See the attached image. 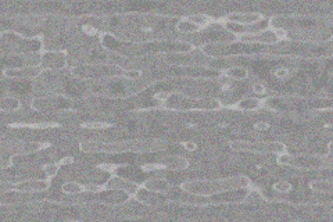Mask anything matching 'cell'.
<instances>
[{
	"instance_id": "cell-20",
	"label": "cell",
	"mask_w": 333,
	"mask_h": 222,
	"mask_svg": "<svg viewBox=\"0 0 333 222\" xmlns=\"http://www.w3.org/2000/svg\"><path fill=\"white\" fill-rule=\"evenodd\" d=\"M222 75L235 81H243V79H247L250 71L246 67H229L222 71Z\"/></svg>"
},
{
	"instance_id": "cell-21",
	"label": "cell",
	"mask_w": 333,
	"mask_h": 222,
	"mask_svg": "<svg viewBox=\"0 0 333 222\" xmlns=\"http://www.w3.org/2000/svg\"><path fill=\"white\" fill-rule=\"evenodd\" d=\"M310 189L315 193L331 195L333 190V183L331 179H315L310 183Z\"/></svg>"
},
{
	"instance_id": "cell-10",
	"label": "cell",
	"mask_w": 333,
	"mask_h": 222,
	"mask_svg": "<svg viewBox=\"0 0 333 222\" xmlns=\"http://www.w3.org/2000/svg\"><path fill=\"white\" fill-rule=\"evenodd\" d=\"M103 188L104 190H121V192L128 193L131 197H133L136 195L137 190L140 189V185L135 180L128 179L122 175L111 174L110 178L103 183Z\"/></svg>"
},
{
	"instance_id": "cell-5",
	"label": "cell",
	"mask_w": 333,
	"mask_h": 222,
	"mask_svg": "<svg viewBox=\"0 0 333 222\" xmlns=\"http://www.w3.org/2000/svg\"><path fill=\"white\" fill-rule=\"evenodd\" d=\"M1 39L4 44H10L13 50L18 51V54L39 53L43 49L42 36H26L18 32H3Z\"/></svg>"
},
{
	"instance_id": "cell-37",
	"label": "cell",
	"mask_w": 333,
	"mask_h": 222,
	"mask_svg": "<svg viewBox=\"0 0 333 222\" xmlns=\"http://www.w3.org/2000/svg\"><path fill=\"white\" fill-rule=\"evenodd\" d=\"M254 129L256 131H266V129H269V124L265 122V121H258L254 124Z\"/></svg>"
},
{
	"instance_id": "cell-28",
	"label": "cell",
	"mask_w": 333,
	"mask_h": 222,
	"mask_svg": "<svg viewBox=\"0 0 333 222\" xmlns=\"http://www.w3.org/2000/svg\"><path fill=\"white\" fill-rule=\"evenodd\" d=\"M265 197L257 190V189H248L247 195H246V199H244V203H250V204H260V203H264Z\"/></svg>"
},
{
	"instance_id": "cell-41",
	"label": "cell",
	"mask_w": 333,
	"mask_h": 222,
	"mask_svg": "<svg viewBox=\"0 0 333 222\" xmlns=\"http://www.w3.org/2000/svg\"><path fill=\"white\" fill-rule=\"evenodd\" d=\"M328 157H329V158L332 157V142L328 143Z\"/></svg>"
},
{
	"instance_id": "cell-17",
	"label": "cell",
	"mask_w": 333,
	"mask_h": 222,
	"mask_svg": "<svg viewBox=\"0 0 333 222\" xmlns=\"http://www.w3.org/2000/svg\"><path fill=\"white\" fill-rule=\"evenodd\" d=\"M140 186L147 189V190H150V192L164 193V195H167V193L172 189L171 182L167 180L165 178H161V177H158V178H149V179H146Z\"/></svg>"
},
{
	"instance_id": "cell-1",
	"label": "cell",
	"mask_w": 333,
	"mask_h": 222,
	"mask_svg": "<svg viewBox=\"0 0 333 222\" xmlns=\"http://www.w3.org/2000/svg\"><path fill=\"white\" fill-rule=\"evenodd\" d=\"M168 147V143L161 139H135L121 142H94L88 140L79 145V150L85 153H145V152H161Z\"/></svg>"
},
{
	"instance_id": "cell-7",
	"label": "cell",
	"mask_w": 333,
	"mask_h": 222,
	"mask_svg": "<svg viewBox=\"0 0 333 222\" xmlns=\"http://www.w3.org/2000/svg\"><path fill=\"white\" fill-rule=\"evenodd\" d=\"M50 179L43 178V179H25L20 182H10L6 180L1 182V195H6L7 192H16V193H22V195H34V193H42L50 189Z\"/></svg>"
},
{
	"instance_id": "cell-22",
	"label": "cell",
	"mask_w": 333,
	"mask_h": 222,
	"mask_svg": "<svg viewBox=\"0 0 333 222\" xmlns=\"http://www.w3.org/2000/svg\"><path fill=\"white\" fill-rule=\"evenodd\" d=\"M185 18H186L188 21H190V22H193V24L199 25L200 28H203V29H204L205 26L211 25V24L215 22V18L211 17V16H208V14H205V13L189 14V16H186Z\"/></svg>"
},
{
	"instance_id": "cell-35",
	"label": "cell",
	"mask_w": 333,
	"mask_h": 222,
	"mask_svg": "<svg viewBox=\"0 0 333 222\" xmlns=\"http://www.w3.org/2000/svg\"><path fill=\"white\" fill-rule=\"evenodd\" d=\"M273 75L276 78H279V79H285V78H288L290 75V69L286 68V67H281V68H278L273 72Z\"/></svg>"
},
{
	"instance_id": "cell-34",
	"label": "cell",
	"mask_w": 333,
	"mask_h": 222,
	"mask_svg": "<svg viewBox=\"0 0 333 222\" xmlns=\"http://www.w3.org/2000/svg\"><path fill=\"white\" fill-rule=\"evenodd\" d=\"M172 96H174V93H171V92H157V93L154 94V100H158V102H167V100H170Z\"/></svg>"
},
{
	"instance_id": "cell-36",
	"label": "cell",
	"mask_w": 333,
	"mask_h": 222,
	"mask_svg": "<svg viewBox=\"0 0 333 222\" xmlns=\"http://www.w3.org/2000/svg\"><path fill=\"white\" fill-rule=\"evenodd\" d=\"M253 90H254V92H256V93H258V94L266 93V88H265L263 84H260V82H256V84L253 85Z\"/></svg>"
},
{
	"instance_id": "cell-27",
	"label": "cell",
	"mask_w": 333,
	"mask_h": 222,
	"mask_svg": "<svg viewBox=\"0 0 333 222\" xmlns=\"http://www.w3.org/2000/svg\"><path fill=\"white\" fill-rule=\"evenodd\" d=\"M11 128H28V129H49L59 127L56 122H29V124H11Z\"/></svg>"
},
{
	"instance_id": "cell-4",
	"label": "cell",
	"mask_w": 333,
	"mask_h": 222,
	"mask_svg": "<svg viewBox=\"0 0 333 222\" xmlns=\"http://www.w3.org/2000/svg\"><path fill=\"white\" fill-rule=\"evenodd\" d=\"M232 150L235 152H247V153L257 154H279L286 153L288 147L282 142H263V140H243V139H236L232 140Z\"/></svg>"
},
{
	"instance_id": "cell-18",
	"label": "cell",
	"mask_w": 333,
	"mask_h": 222,
	"mask_svg": "<svg viewBox=\"0 0 333 222\" xmlns=\"http://www.w3.org/2000/svg\"><path fill=\"white\" fill-rule=\"evenodd\" d=\"M265 103L263 99H257V97H247V99H242L239 102L233 106L235 110L239 111H253L258 110L261 107H264Z\"/></svg>"
},
{
	"instance_id": "cell-12",
	"label": "cell",
	"mask_w": 333,
	"mask_h": 222,
	"mask_svg": "<svg viewBox=\"0 0 333 222\" xmlns=\"http://www.w3.org/2000/svg\"><path fill=\"white\" fill-rule=\"evenodd\" d=\"M133 199H135L136 201H139V203H142V204L145 205H150V207H158V205L167 204V203L170 201V199H168L167 195L150 192V190L142 188V186L137 190L136 195L133 196Z\"/></svg>"
},
{
	"instance_id": "cell-24",
	"label": "cell",
	"mask_w": 333,
	"mask_h": 222,
	"mask_svg": "<svg viewBox=\"0 0 333 222\" xmlns=\"http://www.w3.org/2000/svg\"><path fill=\"white\" fill-rule=\"evenodd\" d=\"M61 192L66 193V195H71V196H72V195H82V193H85L86 189L85 185H82V183H79V182L69 180V182L63 183Z\"/></svg>"
},
{
	"instance_id": "cell-8",
	"label": "cell",
	"mask_w": 333,
	"mask_h": 222,
	"mask_svg": "<svg viewBox=\"0 0 333 222\" xmlns=\"http://www.w3.org/2000/svg\"><path fill=\"white\" fill-rule=\"evenodd\" d=\"M235 41L244 44H276L281 42L273 28L258 29L256 32H250V34L235 35Z\"/></svg>"
},
{
	"instance_id": "cell-16",
	"label": "cell",
	"mask_w": 333,
	"mask_h": 222,
	"mask_svg": "<svg viewBox=\"0 0 333 222\" xmlns=\"http://www.w3.org/2000/svg\"><path fill=\"white\" fill-rule=\"evenodd\" d=\"M96 195L100 196L99 201L111 205L124 204V203H127L129 199H131L128 193L121 192V190H102L100 193H96Z\"/></svg>"
},
{
	"instance_id": "cell-2",
	"label": "cell",
	"mask_w": 333,
	"mask_h": 222,
	"mask_svg": "<svg viewBox=\"0 0 333 222\" xmlns=\"http://www.w3.org/2000/svg\"><path fill=\"white\" fill-rule=\"evenodd\" d=\"M253 186L251 180L247 177H228L220 179H200V180H185L180 183L179 188L189 195L199 197H211L215 195H221L232 190L239 189H250Z\"/></svg>"
},
{
	"instance_id": "cell-32",
	"label": "cell",
	"mask_w": 333,
	"mask_h": 222,
	"mask_svg": "<svg viewBox=\"0 0 333 222\" xmlns=\"http://www.w3.org/2000/svg\"><path fill=\"white\" fill-rule=\"evenodd\" d=\"M99 168L102 171L110 172V174H117L122 168V165H117V164H100Z\"/></svg>"
},
{
	"instance_id": "cell-19",
	"label": "cell",
	"mask_w": 333,
	"mask_h": 222,
	"mask_svg": "<svg viewBox=\"0 0 333 222\" xmlns=\"http://www.w3.org/2000/svg\"><path fill=\"white\" fill-rule=\"evenodd\" d=\"M50 146V143H39V142H26V143H20L14 147L17 150V154H34L44 150Z\"/></svg>"
},
{
	"instance_id": "cell-29",
	"label": "cell",
	"mask_w": 333,
	"mask_h": 222,
	"mask_svg": "<svg viewBox=\"0 0 333 222\" xmlns=\"http://www.w3.org/2000/svg\"><path fill=\"white\" fill-rule=\"evenodd\" d=\"M59 170H60L59 162H49L43 167V172H44L46 178H49V179H53L59 174Z\"/></svg>"
},
{
	"instance_id": "cell-15",
	"label": "cell",
	"mask_w": 333,
	"mask_h": 222,
	"mask_svg": "<svg viewBox=\"0 0 333 222\" xmlns=\"http://www.w3.org/2000/svg\"><path fill=\"white\" fill-rule=\"evenodd\" d=\"M157 162L162 164L165 167V170H172V171H183L190 165L188 158H185L182 155H175V154L160 157Z\"/></svg>"
},
{
	"instance_id": "cell-3",
	"label": "cell",
	"mask_w": 333,
	"mask_h": 222,
	"mask_svg": "<svg viewBox=\"0 0 333 222\" xmlns=\"http://www.w3.org/2000/svg\"><path fill=\"white\" fill-rule=\"evenodd\" d=\"M71 75L75 78H128L136 79L142 75L140 69L122 68L114 66H75L71 68Z\"/></svg>"
},
{
	"instance_id": "cell-40",
	"label": "cell",
	"mask_w": 333,
	"mask_h": 222,
	"mask_svg": "<svg viewBox=\"0 0 333 222\" xmlns=\"http://www.w3.org/2000/svg\"><path fill=\"white\" fill-rule=\"evenodd\" d=\"M84 31H85L86 34H90V35H93V32H94V29L92 28V26H84Z\"/></svg>"
},
{
	"instance_id": "cell-26",
	"label": "cell",
	"mask_w": 333,
	"mask_h": 222,
	"mask_svg": "<svg viewBox=\"0 0 333 222\" xmlns=\"http://www.w3.org/2000/svg\"><path fill=\"white\" fill-rule=\"evenodd\" d=\"M57 106V97H42L32 102V109L38 111L49 110Z\"/></svg>"
},
{
	"instance_id": "cell-25",
	"label": "cell",
	"mask_w": 333,
	"mask_h": 222,
	"mask_svg": "<svg viewBox=\"0 0 333 222\" xmlns=\"http://www.w3.org/2000/svg\"><path fill=\"white\" fill-rule=\"evenodd\" d=\"M177 31H179L182 34H197V32L203 31V28H200L196 24L190 22L186 18H180L179 21L177 22Z\"/></svg>"
},
{
	"instance_id": "cell-39",
	"label": "cell",
	"mask_w": 333,
	"mask_h": 222,
	"mask_svg": "<svg viewBox=\"0 0 333 222\" xmlns=\"http://www.w3.org/2000/svg\"><path fill=\"white\" fill-rule=\"evenodd\" d=\"M74 162V158L72 157H63L60 161H59V164H60V167H63V165H69V164H72Z\"/></svg>"
},
{
	"instance_id": "cell-30",
	"label": "cell",
	"mask_w": 333,
	"mask_h": 222,
	"mask_svg": "<svg viewBox=\"0 0 333 222\" xmlns=\"http://www.w3.org/2000/svg\"><path fill=\"white\" fill-rule=\"evenodd\" d=\"M291 183L290 182H288V180H285V179H281V180H278L275 185H273V189L278 192V193H289L291 190Z\"/></svg>"
},
{
	"instance_id": "cell-13",
	"label": "cell",
	"mask_w": 333,
	"mask_h": 222,
	"mask_svg": "<svg viewBox=\"0 0 333 222\" xmlns=\"http://www.w3.org/2000/svg\"><path fill=\"white\" fill-rule=\"evenodd\" d=\"M46 69L43 67H20V68H11L6 67L3 69V77L14 78V79H34V78L42 77Z\"/></svg>"
},
{
	"instance_id": "cell-11",
	"label": "cell",
	"mask_w": 333,
	"mask_h": 222,
	"mask_svg": "<svg viewBox=\"0 0 333 222\" xmlns=\"http://www.w3.org/2000/svg\"><path fill=\"white\" fill-rule=\"evenodd\" d=\"M68 64L67 51L47 50L42 53V67L46 71H60Z\"/></svg>"
},
{
	"instance_id": "cell-33",
	"label": "cell",
	"mask_w": 333,
	"mask_h": 222,
	"mask_svg": "<svg viewBox=\"0 0 333 222\" xmlns=\"http://www.w3.org/2000/svg\"><path fill=\"white\" fill-rule=\"evenodd\" d=\"M85 189V193H90V195H96V193H100L102 190H104L103 185H99V183H86Z\"/></svg>"
},
{
	"instance_id": "cell-6",
	"label": "cell",
	"mask_w": 333,
	"mask_h": 222,
	"mask_svg": "<svg viewBox=\"0 0 333 222\" xmlns=\"http://www.w3.org/2000/svg\"><path fill=\"white\" fill-rule=\"evenodd\" d=\"M276 161L279 165L290 167L296 170H321L328 165L324 157L319 155H308V154H279L276 157Z\"/></svg>"
},
{
	"instance_id": "cell-38",
	"label": "cell",
	"mask_w": 333,
	"mask_h": 222,
	"mask_svg": "<svg viewBox=\"0 0 333 222\" xmlns=\"http://www.w3.org/2000/svg\"><path fill=\"white\" fill-rule=\"evenodd\" d=\"M183 147H185V150H188V152H195L197 149V145L196 142L189 140V142H185V143H183Z\"/></svg>"
},
{
	"instance_id": "cell-14",
	"label": "cell",
	"mask_w": 333,
	"mask_h": 222,
	"mask_svg": "<svg viewBox=\"0 0 333 222\" xmlns=\"http://www.w3.org/2000/svg\"><path fill=\"white\" fill-rule=\"evenodd\" d=\"M288 39H297V41H321L324 39V32L311 29V28H294V29H286Z\"/></svg>"
},
{
	"instance_id": "cell-31",
	"label": "cell",
	"mask_w": 333,
	"mask_h": 222,
	"mask_svg": "<svg viewBox=\"0 0 333 222\" xmlns=\"http://www.w3.org/2000/svg\"><path fill=\"white\" fill-rule=\"evenodd\" d=\"M82 128H86V129H104V128H110L111 124L110 122H84L82 125H81Z\"/></svg>"
},
{
	"instance_id": "cell-9",
	"label": "cell",
	"mask_w": 333,
	"mask_h": 222,
	"mask_svg": "<svg viewBox=\"0 0 333 222\" xmlns=\"http://www.w3.org/2000/svg\"><path fill=\"white\" fill-rule=\"evenodd\" d=\"M265 20L264 14L261 13H229L220 20L223 25H239V26H253L263 22Z\"/></svg>"
},
{
	"instance_id": "cell-23",
	"label": "cell",
	"mask_w": 333,
	"mask_h": 222,
	"mask_svg": "<svg viewBox=\"0 0 333 222\" xmlns=\"http://www.w3.org/2000/svg\"><path fill=\"white\" fill-rule=\"evenodd\" d=\"M1 111H18L22 109V103L18 97L14 96H4L0 102Z\"/></svg>"
}]
</instances>
